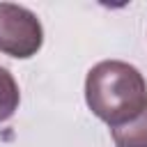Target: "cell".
Returning <instances> with one entry per match:
<instances>
[{
    "label": "cell",
    "instance_id": "6da1fadb",
    "mask_svg": "<svg viewBox=\"0 0 147 147\" xmlns=\"http://www.w3.org/2000/svg\"><path fill=\"white\" fill-rule=\"evenodd\" d=\"M85 103L92 115L115 129L147 106V80L129 62L103 60L87 71Z\"/></svg>",
    "mask_w": 147,
    "mask_h": 147
},
{
    "label": "cell",
    "instance_id": "7a4b0ae2",
    "mask_svg": "<svg viewBox=\"0 0 147 147\" xmlns=\"http://www.w3.org/2000/svg\"><path fill=\"white\" fill-rule=\"evenodd\" d=\"M41 44L44 28L37 14L14 2H0V53L28 60L39 53Z\"/></svg>",
    "mask_w": 147,
    "mask_h": 147
},
{
    "label": "cell",
    "instance_id": "3957f363",
    "mask_svg": "<svg viewBox=\"0 0 147 147\" xmlns=\"http://www.w3.org/2000/svg\"><path fill=\"white\" fill-rule=\"evenodd\" d=\"M115 147H147V106L129 122L110 129Z\"/></svg>",
    "mask_w": 147,
    "mask_h": 147
},
{
    "label": "cell",
    "instance_id": "277c9868",
    "mask_svg": "<svg viewBox=\"0 0 147 147\" xmlns=\"http://www.w3.org/2000/svg\"><path fill=\"white\" fill-rule=\"evenodd\" d=\"M18 103H21L18 83L7 67H0V124L7 122L18 110Z\"/></svg>",
    "mask_w": 147,
    "mask_h": 147
}]
</instances>
